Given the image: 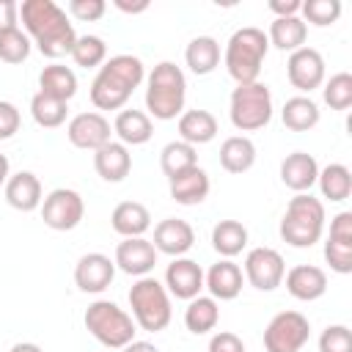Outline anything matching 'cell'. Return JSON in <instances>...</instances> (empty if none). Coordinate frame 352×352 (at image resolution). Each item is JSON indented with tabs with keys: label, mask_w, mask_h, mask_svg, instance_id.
Instances as JSON below:
<instances>
[{
	"label": "cell",
	"mask_w": 352,
	"mask_h": 352,
	"mask_svg": "<svg viewBox=\"0 0 352 352\" xmlns=\"http://www.w3.org/2000/svg\"><path fill=\"white\" fill-rule=\"evenodd\" d=\"M22 25L28 36L36 41L38 52L44 58H63L72 55V47L77 41V33L66 16V11L52 0H25L19 6Z\"/></svg>",
	"instance_id": "6da1fadb"
},
{
	"label": "cell",
	"mask_w": 352,
	"mask_h": 352,
	"mask_svg": "<svg viewBox=\"0 0 352 352\" xmlns=\"http://www.w3.org/2000/svg\"><path fill=\"white\" fill-rule=\"evenodd\" d=\"M146 80L143 60L135 55H113L99 66V74L91 82V102L96 110H121L132 91Z\"/></svg>",
	"instance_id": "7a4b0ae2"
},
{
	"label": "cell",
	"mask_w": 352,
	"mask_h": 352,
	"mask_svg": "<svg viewBox=\"0 0 352 352\" xmlns=\"http://www.w3.org/2000/svg\"><path fill=\"white\" fill-rule=\"evenodd\" d=\"M184 99H187L184 72L170 60L157 63L146 80V110L160 121H170L184 113Z\"/></svg>",
	"instance_id": "3957f363"
},
{
	"label": "cell",
	"mask_w": 352,
	"mask_h": 352,
	"mask_svg": "<svg viewBox=\"0 0 352 352\" xmlns=\"http://www.w3.org/2000/svg\"><path fill=\"white\" fill-rule=\"evenodd\" d=\"M267 50H270V41H267V33L261 28L234 30L228 44H226V52H223V63H226L231 80L236 85L256 82L261 74V63L267 58Z\"/></svg>",
	"instance_id": "277c9868"
},
{
	"label": "cell",
	"mask_w": 352,
	"mask_h": 352,
	"mask_svg": "<svg viewBox=\"0 0 352 352\" xmlns=\"http://www.w3.org/2000/svg\"><path fill=\"white\" fill-rule=\"evenodd\" d=\"M280 239L292 248H311L324 231V204L311 192H297L280 217Z\"/></svg>",
	"instance_id": "5b68a950"
},
{
	"label": "cell",
	"mask_w": 352,
	"mask_h": 352,
	"mask_svg": "<svg viewBox=\"0 0 352 352\" xmlns=\"http://www.w3.org/2000/svg\"><path fill=\"white\" fill-rule=\"evenodd\" d=\"M129 308H132V319L140 330L146 333H160L170 324V294L165 289V283H160L151 275H143L132 283L129 289Z\"/></svg>",
	"instance_id": "8992f818"
},
{
	"label": "cell",
	"mask_w": 352,
	"mask_h": 352,
	"mask_svg": "<svg viewBox=\"0 0 352 352\" xmlns=\"http://www.w3.org/2000/svg\"><path fill=\"white\" fill-rule=\"evenodd\" d=\"M82 322H85V330L102 344V346H107V349H124L129 341H135V319L124 311V308H118L116 302H110V300H96V302H91L88 308H85V316H82Z\"/></svg>",
	"instance_id": "52a82bcc"
},
{
	"label": "cell",
	"mask_w": 352,
	"mask_h": 352,
	"mask_svg": "<svg viewBox=\"0 0 352 352\" xmlns=\"http://www.w3.org/2000/svg\"><path fill=\"white\" fill-rule=\"evenodd\" d=\"M228 116L231 124L239 132H256L264 129L272 121V94L264 82H245L231 91L228 102Z\"/></svg>",
	"instance_id": "ba28073f"
},
{
	"label": "cell",
	"mask_w": 352,
	"mask_h": 352,
	"mask_svg": "<svg viewBox=\"0 0 352 352\" xmlns=\"http://www.w3.org/2000/svg\"><path fill=\"white\" fill-rule=\"evenodd\" d=\"M311 322L300 311H280L270 319L264 330V349L267 352H300L308 344Z\"/></svg>",
	"instance_id": "9c48e42d"
},
{
	"label": "cell",
	"mask_w": 352,
	"mask_h": 352,
	"mask_svg": "<svg viewBox=\"0 0 352 352\" xmlns=\"http://www.w3.org/2000/svg\"><path fill=\"white\" fill-rule=\"evenodd\" d=\"M41 220L47 228L52 231H72L80 226L82 214H85V204H82V195L77 190H69V187H58L52 190L44 201H41Z\"/></svg>",
	"instance_id": "30bf717a"
},
{
	"label": "cell",
	"mask_w": 352,
	"mask_h": 352,
	"mask_svg": "<svg viewBox=\"0 0 352 352\" xmlns=\"http://www.w3.org/2000/svg\"><path fill=\"white\" fill-rule=\"evenodd\" d=\"M245 280L258 292H272L283 283L286 264L275 248H253L245 256Z\"/></svg>",
	"instance_id": "8fae6325"
},
{
	"label": "cell",
	"mask_w": 352,
	"mask_h": 352,
	"mask_svg": "<svg viewBox=\"0 0 352 352\" xmlns=\"http://www.w3.org/2000/svg\"><path fill=\"white\" fill-rule=\"evenodd\" d=\"M286 77L302 94L316 91L324 82V58H322V52L314 50V47L294 50L286 60Z\"/></svg>",
	"instance_id": "7c38bea8"
},
{
	"label": "cell",
	"mask_w": 352,
	"mask_h": 352,
	"mask_svg": "<svg viewBox=\"0 0 352 352\" xmlns=\"http://www.w3.org/2000/svg\"><path fill=\"white\" fill-rule=\"evenodd\" d=\"M110 121L96 113V110H88V113H77L69 126H66V138L74 148H82V151H96L102 148L104 143H110Z\"/></svg>",
	"instance_id": "4fadbf2b"
},
{
	"label": "cell",
	"mask_w": 352,
	"mask_h": 352,
	"mask_svg": "<svg viewBox=\"0 0 352 352\" xmlns=\"http://www.w3.org/2000/svg\"><path fill=\"white\" fill-rule=\"evenodd\" d=\"M116 278V261L104 253H85L74 264V283L85 294H99L104 292Z\"/></svg>",
	"instance_id": "5bb4252c"
},
{
	"label": "cell",
	"mask_w": 352,
	"mask_h": 352,
	"mask_svg": "<svg viewBox=\"0 0 352 352\" xmlns=\"http://www.w3.org/2000/svg\"><path fill=\"white\" fill-rule=\"evenodd\" d=\"M116 267L132 278H143L154 270L157 264V250L154 245L146 239V236H129V239H121L118 248H116Z\"/></svg>",
	"instance_id": "9a60e30c"
},
{
	"label": "cell",
	"mask_w": 352,
	"mask_h": 352,
	"mask_svg": "<svg viewBox=\"0 0 352 352\" xmlns=\"http://www.w3.org/2000/svg\"><path fill=\"white\" fill-rule=\"evenodd\" d=\"M154 250L157 253H165V256H184L192 245H195V231L187 220L182 217H165L154 226V239H151Z\"/></svg>",
	"instance_id": "2e32d148"
},
{
	"label": "cell",
	"mask_w": 352,
	"mask_h": 352,
	"mask_svg": "<svg viewBox=\"0 0 352 352\" xmlns=\"http://www.w3.org/2000/svg\"><path fill=\"white\" fill-rule=\"evenodd\" d=\"M165 289L168 294L179 297V300H192L201 294L204 289V270L198 261L187 258V256H179L168 264L165 270Z\"/></svg>",
	"instance_id": "e0dca14e"
},
{
	"label": "cell",
	"mask_w": 352,
	"mask_h": 352,
	"mask_svg": "<svg viewBox=\"0 0 352 352\" xmlns=\"http://www.w3.org/2000/svg\"><path fill=\"white\" fill-rule=\"evenodd\" d=\"M283 278H286V292L302 302H314L327 292V275L316 264H297Z\"/></svg>",
	"instance_id": "ac0fdd59"
},
{
	"label": "cell",
	"mask_w": 352,
	"mask_h": 352,
	"mask_svg": "<svg viewBox=\"0 0 352 352\" xmlns=\"http://www.w3.org/2000/svg\"><path fill=\"white\" fill-rule=\"evenodd\" d=\"M319 176V162L308 151H292L280 162V182L294 192H311Z\"/></svg>",
	"instance_id": "d6986e66"
},
{
	"label": "cell",
	"mask_w": 352,
	"mask_h": 352,
	"mask_svg": "<svg viewBox=\"0 0 352 352\" xmlns=\"http://www.w3.org/2000/svg\"><path fill=\"white\" fill-rule=\"evenodd\" d=\"M242 283H245V275H242L239 264H234L231 258H220L204 275V286L209 289V297H214V300H234V297H239Z\"/></svg>",
	"instance_id": "ffe728a7"
},
{
	"label": "cell",
	"mask_w": 352,
	"mask_h": 352,
	"mask_svg": "<svg viewBox=\"0 0 352 352\" xmlns=\"http://www.w3.org/2000/svg\"><path fill=\"white\" fill-rule=\"evenodd\" d=\"M94 168L104 182H113V184L124 182L132 170V154L124 143L110 140V143H104L102 148L94 151Z\"/></svg>",
	"instance_id": "44dd1931"
},
{
	"label": "cell",
	"mask_w": 352,
	"mask_h": 352,
	"mask_svg": "<svg viewBox=\"0 0 352 352\" xmlns=\"http://www.w3.org/2000/svg\"><path fill=\"white\" fill-rule=\"evenodd\" d=\"M6 201L16 212H36L41 206V182L30 170H19L6 182Z\"/></svg>",
	"instance_id": "7402d4cb"
},
{
	"label": "cell",
	"mask_w": 352,
	"mask_h": 352,
	"mask_svg": "<svg viewBox=\"0 0 352 352\" xmlns=\"http://www.w3.org/2000/svg\"><path fill=\"white\" fill-rule=\"evenodd\" d=\"M168 182H170V198L176 204H182V206H195V204L206 201L209 187H212L209 173L204 168H198V165L184 170V173H179V176H173V179H168Z\"/></svg>",
	"instance_id": "603a6c76"
},
{
	"label": "cell",
	"mask_w": 352,
	"mask_h": 352,
	"mask_svg": "<svg viewBox=\"0 0 352 352\" xmlns=\"http://www.w3.org/2000/svg\"><path fill=\"white\" fill-rule=\"evenodd\" d=\"M110 226L116 234H121L124 239L129 236H143L151 228V212L140 204V201H121L113 214H110Z\"/></svg>",
	"instance_id": "cb8c5ba5"
},
{
	"label": "cell",
	"mask_w": 352,
	"mask_h": 352,
	"mask_svg": "<svg viewBox=\"0 0 352 352\" xmlns=\"http://www.w3.org/2000/svg\"><path fill=\"white\" fill-rule=\"evenodd\" d=\"M113 132L118 135V143H124V146H143V143L151 140L154 124H151L148 113L132 107V110H121V113L116 116Z\"/></svg>",
	"instance_id": "d4e9b609"
},
{
	"label": "cell",
	"mask_w": 352,
	"mask_h": 352,
	"mask_svg": "<svg viewBox=\"0 0 352 352\" xmlns=\"http://www.w3.org/2000/svg\"><path fill=\"white\" fill-rule=\"evenodd\" d=\"M305 36H308V25L300 16H275L270 22V33L267 41L275 50L283 52H294L300 47H305Z\"/></svg>",
	"instance_id": "484cf974"
},
{
	"label": "cell",
	"mask_w": 352,
	"mask_h": 352,
	"mask_svg": "<svg viewBox=\"0 0 352 352\" xmlns=\"http://www.w3.org/2000/svg\"><path fill=\"white\" fill-rule=\"evenodd\" d=\"M179 138L190 146H204L217 138V118L209 110H184L179 116Z\"/></svg>",
	"instance_id": "4316f807"
},
{
	"label": "cell",
	"mask_w": 352,
	"mask_h": 352,
	"mask_svg": "<svg viewBox=\"0 0 352 352\" xmlns=\"http://www.w3.org/2000/svg\"><path fill=\"white\" fill-rule=\"evenodd\" d=\"M184 60H187L192 74H198V77L212 74L220 66V44H217V38L214 36H195L184 50Z\"/></svg>",
	"instance_id": "83f0119b"
},
{
	"label": "cell",
	"mask_w": 352,
	"mask_h": 352,
	"mask_svg": "<svg viewBox=\"0 0 352 352\" xmlns=\"http://www.w3.org/2000/svg\"><path fill=\"white\" fill-rule=\"evenodd\" d=\"M38 91L69 104V99L77 94V74H74L69 66L50 63V66H44L41 74H38Z\"/></svg>",
	"instance_id": "f1b7e54d"
},
{
	"label": "cell",
	"mask_w": 352,
	"mask_h": 352,
	"mask_svg": "<svg viewBox=\"0 0 352 352\" xmlns=\"http://www.w3.org/2000/svg\"><path fill=\"white\" fill-rule=\"evenodd\" d=\"M220 165L228 173H245L256 165V146L245 135H231L220 146Z\"/></svg>",
	"instance_id": "f546056e"
},
{
	"label": "cell",
	"mask_w": 352,
	"mask_h": 352,
	"mask_svg": "<svg viewBox=\"0 0 352 352\" xmlns=\"http://www.w3.org/2000/svg\"><path fill=\"white\" fill-rule=\"evenodd\" d=\"M319 116H322L319 113V104L311 96H302V94L286 99V104L280 110V121L292 132H308V129H314L319 124Z\"/></svg>",
	"instance_id": "4dcf8cb0"
},
{
	"label": "cell",
	"mask_w": 352,
	"mask_h": 352,
	"mask_svg": "<svg viewBox=\"0 0 352 352\" xmlns=\"http://www.w3.org/2000/svg\"><path fill=\"white\" fill-rule=\"evenodd\" d=\"M220 322V305L214 297H192L187 300V308H184V324L192 336H204L209 330H214Z\"/></svg>",
	"instance_id": "1f68e13d"
},
{
	"label": "cell",
	"mask_w": 352,
	"mask_h": 352,
	"mask_svg": "<svg viewBox=\"0 0 352 352\" xmlns=\"http://www.w3.org/2000/svg\"><path fill=\"white\" fill-rule=\"evenodd\" d=\"M316 184L322 190V198L333 201V204H341L349 198L352 192V173L346 165L341 162H330L324 168H319V176H316Z\"/></svg>",
	"instance_id": "d6a6232c"
},
{
	"label": "cell",
	"mask_w": 352,
	"mask_h": 352,
	"mask_svg": "<svg viewBox=\"0 0 352 352\" xmlns=\"http://www.w3.org/2000/svg\"><path fill=\"white\" fill-rule=\"evenodd\" d=\"M248 245V228L239 220H220L212 228V248L223 256V258H234L245 250Z\"/></svg>",
	"instance_id": "836d02e7"
},
{
	"label": "cell",
	"mask_w": 352,
	"mask_h": 352,
	"mask_svg": "<svg viewBox=\"0 0 352 352\" xmlns=\"http://www.w3.org/2000/svg\"><path fill=\"white\" fill-rule=\"evenodd\" d=\"M195 165H198L195 146H190V143H184V140H170V143H165L162 151H160V168H162V173H165L168 179L179 176V173H184V170H190V168H195Z\"/></svg>",
	"instance_id": "e575fe53"
},
{
	"label": "cell",
	"mask_w": 352,
	"mask_h": 352,
	"mask_svg": "<svg viewBox=\"0 0 352 352\" xmlns=\"http://www.w3.org/2000/svg\"><path fill=\"white\" fill-rule=\"evenodd\" d=\"M66 113H69L66 102L52 99V96L41 94V91L30 99V116H33V121H36L38 126H44V129H55V126H60V124L66 121Z\"/></svg>",
	"instance_id": "d590c367"
},
{
	"label": "cell",
	"mask_w": 352,
	"mask_h": 352,
	"mask_svg": "<svg viewBox=\"0 0 352 352\" xmlns=\"http://www.w3.org/2000/svg\"><path fill=\"white\" fill-rule=\"evenodd\" d=\"M107 58V44L99 36H77L74 47H72V60L82 69H96L102 66Z\"/></svg>",
	"instance_id": "8d00e7d4"
},
{
	"label": "cell",
	"mask_w": 352,
	"mask_h": 352,
	"mask_svg": "<svg viewBox=\"0 0 352 352\" xmlns=\"http://www.w3.org/2000/svg\"><path fill=\"white\" fill-rule=\"evenodd\" d=\"M322 96H324V104H327L330 110H349V107H352V74H349V72L333 74V77L324 82Z\"/></svg>",
	"instance_id": "74e56055"
},
{
	"label": "cell",
	"mask_w": 352,
	"mask_h": 352,
	"mask_svg": "<svg viewBox=\"0 0 352 352\" xmlns=\"http://www.w3.org/2000/svg\"><path fill=\"white\" fill-rule=\"evenodd\" d=\"M300 19L316 28H327L341 16V0H305L300 8Z\"/></svg>",
	"instance_id": "f35d334b"
},
{
	"label": "cell",
	"mask_w": 352,
	"mask_h": 352,
	"mask_svg": "<svg viewBox=\"0 0 352 352\" xmlns=\"http://www.w3.org/2000/svg\"><path fill=\"white\" fill-rule=\"evenodd\" d=\"M30 44H33L30 36L22 33L19 28L0 33V60H6V63H22V60H28Z\"/></svg>",
	"instance_id": "ab89813d"
},
{
	"label": "cell",
	"mask_w": 352,
	"mask_h": 352,
	"mask_svg": "<svg viewBox=\"0 0 352 352\" xmlns=\"http://www.w3.org/2000/svg\"><path fill=\"white\" fill-rule=\"evenodd\" d=\"M324 258L330 264L333 272L338 275H349L352 272V242H341V239H330L324 242Z\"/></svg>",
	"instance_id": "60d3db41"
},
{
	"label": "cell",
	"mask_w": 352,
	"mask_h": 352,
	"mask_svg": "<svg viewBox=\"0 0 352 352\" xmlns=\"http://www.w3.org/2000/svg\"><path fill=\"white\" fill-rule=\"evenodd\" d=\"M319 352H352V330L346 324H327L319 336Z\"/></svg>",
	"instance_id": "b9f144b4"
},
{
	"label": "cell",
	"mask_w": 352,
	"mask_h": 352,
	"mask_svg": "<svg viewBox=\"0 0 352 352\" xmlns=\"http://www.w3.org/2000/svg\"><path fill=\"white\" fill-rule=\"evenodd\" d=\"M107 11L104 0H69V14L80 22H96Z\"/></svg>",
	"instance_id": "7bdbcfd3"
},
{
	"label": "cell",
	"mask_w": 352,
	"mask_h": 352,
	"mask_svg": "<svg viewBox=\"0 0 352 352\" xmlns=\"http://www.w3.org/2000/svg\"><path fill=\"white\" fill-rule=\"evenodd\" d=\"M19 124H22V116H19L16 104H11V102L0 99V140L14 138V135H16V129H19Z\"/></svg>",
	"instance_id": "ee69618b"
},
{
	"label": "cell",
	"mask_w": 352,
	"mask_h": 352,
	"mask_svg": "<svg viewBox=\"0 0 352 352\" xmlns=\"http://www.w3.org/2000/svg\"><path fill=\"white\" fill-rule=\"evenodd\" d=\"M209 352H245V344H242V338H239L236 333H231V330H220V333L212 336V341H209Z\"/></svg>",
	"instance_id": "f6af8a7d"
},
{
	"label": "cell",
	"mask_w": 352,
	"mask_h": 352,
	"mask_svg": "<svg viewBox=\"0 0 352 352\" xmlns=\"http://www.w3.org/2000/svg\"><path fill=\"white\" fill-rule=\"evenodd\" d=\"M19 22V3L14 0H0V33L14 30Z\"/></svg>",
	"instance_id": "bcb514c9"
},
{
	"label": "cell",
	"mask_w": 352,
	"mask_h": 352,
	"mask_svg": "<svg viewBox=\"0 0 352 352\" xmlns=\"http://www.w3.org/2000/svg\"><path fill=\"white\" fill-rule=\"evenodd\" d=\"M300 0H270V11L275 16H300Z\"/></svg>",
	"instance_id": "7dc6e473"
},
{
	"label": "cell",
	"mask_w": 352,
	"mask_h": 352,
	"mask_svg": "<svg viewBox=\"0 0 352 352\" xmlns=\"http://www.w3.org/2000/svg\"><path fill=\"white\" fill-rule=\"evenodd\" d=\"M118 11H124V14H143V11H148V0H140V3H126V0H116L113 3Z\"/></svg>",
	"instance_id": "c3c4849f"
},
{
	"label": "cell",
	"mask_w": 352,
	"mask_h": 352,
	"mask_svg": "<svg viewBox=\"0 0 352 352\" xmlns=\"http://www.w3.org/2000/svg\"><path fill=\"white\" fill-rule=\"evenodd\" d=\"M121 352H160V349H157L154 344H148V341H138V338H135V341H129Z\"/></svg>",
	"instance_id": "681fc988"
},
{
	"label": "cell",
	"mask_w": 352,
	"mask_h": 352,
	"mask_svg": "<svg viewBox=\"0 0 352 352\" xmlns=\"http://www.w3.org/2000/svg\"><path fill=\"white\" fill-rule=\"evenodd\" d=\"M8 176H11V165H8V157H6V154H0V187L8 182Z\"/></svg>",
	"instance_id": "f907efd6"
},
{
	"label": "cell",
	"mask_w": 352,
	"mask_h": 352,
	"mask_svg": "<svg viewBox=\"0 0 352 352\" xmlns=\"http://www.w3.org/2000/svg\"><path fill=\"white\" fill-rule=\"evenodd\" d=\"M11 352H44L38 344H30V341H22V344H14Z\"/></svg>",
	"instance_id": "816d5d0a"
}]
</instances>
